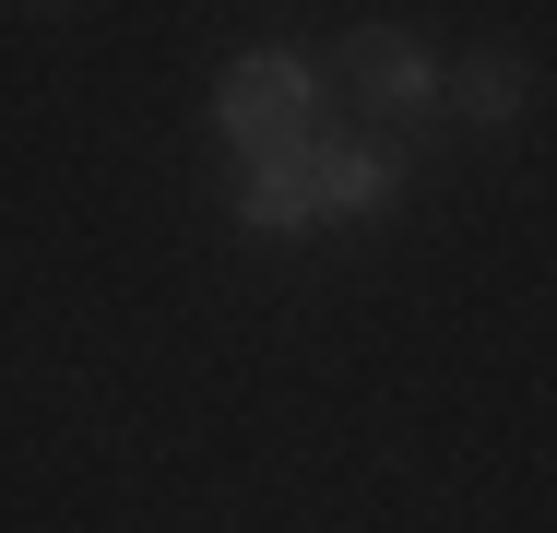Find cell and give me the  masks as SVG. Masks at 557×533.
<instances>
[{
    "mask_svg": "<svg viewBox=\"0 0 557 533\" xmlns=\"http://www.w3.org/2000/svg\"><path fill=\"white\" fill-rule=\"evenodd\" d=\"M214 131L237 154H285V142H309L321 131V72H309V48H285V36H261V48H237L214 84Z\"/></svg>",
    "mask_w": 557,
    "mask_h": 533,
    "instance_id": "6da1fadb",
    "label": "cell"
},
{
    "mask_svg": "<svg viewBox=\"0 0 557 533\" xmlns=\"http://www.w3.org/2000/svg\"><path fill=\"white\" fill-rule=\"evenodd\" d=\"M333 60H344V96L368 107V119H392V131H416V119L440 107V48H428L416 24H356Z\"/></svg>",
    "mask_w": 557,
    "mask_h": 533,
    "instance_id": "7a4b0ae2",
    "label": "cell"
},
{
    "mask_svg": "<svg viewBox=\"0 0 557 533\" xmlns=\"http://www.w3.org/2000/svg\"><path fill=\"white\" fill-rule=\"evenodd\" d=\"M297 178H309V213L321 225H368V213L404 202V154L368 142V131H309L297 142Z\"/></svg>",
    "mask_w": 557,
    "mask_h": 533,
    "instance_id": "3957f363",
    "label": "cell"
},
{
    "mask_svg": "<svg viewBox=\"0 0 557 533\" xmlns=\"http://www.w3.org/2000/svg\"><path fill=\"white\" fill-rule=\"evenodd\" d=\"M440 107H462L474 131H510V119L534 107V72H522V48H474V60H440Z\"/></svg>",
    "mask_w": 557,
    "mask_h": 533,
    "instance_id": "277c9868",
    "label": "cell"
},
{
    "mask_svg": "<svg viewBox=\"0 0 557 533\" xmlns=\"http://www.w3.org/2000/svg\"><path fill=\"white\" fill-rule=\"evenodd\" d=\"M237 225L249 237H309V178H297V142L285 154H237Z\"/></svg>",
    "mask_w": 557,
    "mask_h": 533,
    "instance_id": "5b68a950",
    "label": "cell"
}]
</instances>
